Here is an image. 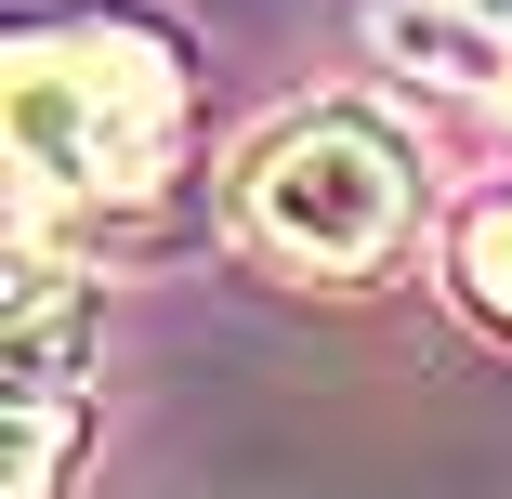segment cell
Segmentation results:
<instances>
[{"instance_id":"6da1fadb","label":"cell","mask_w":512,"mask_h":499,"mask_svg":"<svg viewBox=\"0 0 512 499\" xmlns=\"http://www.w3.org/2000/svg\"><path fill=\"white\" fill-rule=\"evenodd\" d=\"M184 158V53L119 14H53L14 40V171L40 211H119L158 197Z\"/></svg>"},{"instance_id":"5b68a950","label":"cell","mask_w":512,"mask_h":499,"mask_svg":"<svg viewBox=\"0 0 512 499\" xmlns=\"http://www.w3.org/2000/svg\"><path fill=\"white\" fill-rule=\"evenodd\" d=\"M460 303L486 329H512V197H486V211L460 224Z\"/></svg>"},{"instance_id":"3957f363","label":"cell","mask_w":512,"mask_h":499,"mask_svg":"<svg viewBox=\"0 0 512 499\" xmlns=\"http://www.w3.org/2000/svg\"><path fill=\"white\" fill-rule=\"evenodd\" d=\"M368 40L434 92H512V27L486 0H368Z\"/></svg>"},{"instance_id":"277c9868","label":"cell","mask_w":512,"mask_h":499,"mask_svg":"<svg viewBox=\"0 0 512 499\" xmlns=\"http://www.w3.org/2000/svg\"><path fill=\"white\" fill-rule=\"evenodd\" d=\"M0 421H14V447H0V499H53L66 460H79V434H92V394H79V368H14Z\"/></svg>"},{"instance_id":"7a4b0ae2","label":"cell","mask_w":512,"mask_h":499,"mask_svg":"<svg viewBox=\"0 0 512 499\" xmlns=\"http://www.w3.org/2000/svg\"><path fill=\"white\" fill-rule=\"evenodd\" d=\"M407 211H421V158L368 106H302V119L250 132V158H237V224L289 276H368L407 237Z\"/></svg>"}]
</instances>
